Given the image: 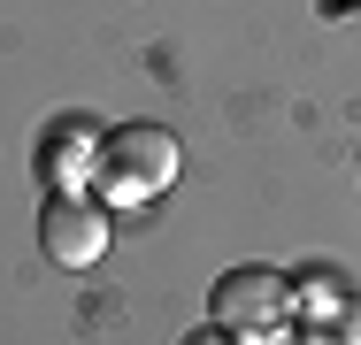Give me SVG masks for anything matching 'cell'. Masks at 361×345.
<instances>
[{"label":"cell","instance_id":"1","mask_svg":"<svg viewBox=\"0 0 361 345\" xmlns=\"http://www.w3.org/2000/svg\"><path fill=\"white\" fill-rule=\"evenodd\" d=\"M177 177H185V146L161 131V123H116V131L100 138V161H92L100 200L146 207V200H161Z\"/></svg>","mask_w":361,"mask_h":345},{"label":"cell","instance_id":"2","mask_svg":"<svg viewBox=\"0 0 361 345\" xmlns=\"http://www.w3.org/2000/svg\"><path fill=\"white\" fill-rule=\"evenodd\" d=\"M208 307H216V322L231 330V338H269V330H285L292 315V284L277 269H262V261H246V269H223L216 291H208Z\"/></svg>","mask_w":361,"mask_h":345},{"label":"cell","instance_id":"3","mask_svg":"<svg viewBox=\"0 0 361 345\" xmlns=\"http://www.w3.org/2000/svg\"><path fill=\"white\" fill-rule=\"evenodd\" d=\"M39 246H47V261H62V269H92V261L108 253V207L77 200V192H54V200L39 207Z\"/></svg>","mask_w":361,"mask_h":345},{"label":"cell","instance_id":"4","mask_svg":"<svg viewBox=\"0 0 361 345\" xmlns=\"http://www.w3.org/2000/svg\"><path fill=\"white\" fill-rule=\"evenodd\" d=\"M92 161H100V138H92V123H85V115H70V123H54V131L39 138V177H47L54 192L92 184Z\"/></svg>","mask_w":361,"mask_h":345},{"label":"cell","instance_id":"5","mask_svg":"<svg viewBox=\"0 0 361 345\" xmlns=\"http://www.w3.org/2000/svg\"><path fill=\"white\" fill-rule=\"evenodd\" d=\"M323 322H331V330H323V345H361V307H354V299H338Z\"/></svg>","mask_w":361,"mask_h":345},{"label":"cell","instance_id":"6","mask_svg":"<svg viewBox=\"0 0 361 345\" xmlns=\"http://www.w3.org/2000/svg\"><path fill=\"white\" fill-rule=\"evenodd\" d=\"M185 345H238V338H231L223 322H208V330H192V338H185Z\"/></svg>","mask_w":361,"mask_h":345}]
</instances>
